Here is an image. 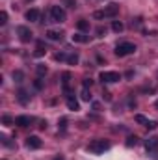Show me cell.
Segmentation results:
<instances>
[{"label":"cell","instance_id":"1","mask_svg":"<svg viewBox=\"0 0 158 160\" xmlns=\"http://www.w3.org/2000/svg\"><path fill=\"white\" fill-rule=\"evenodd\" d=\"M108 149H110V142L108 140H93L89 143V151L95 153V155H101V153H104Z\"/></svg>","mask_w":158,"mask_h":160},{"label":"cell","instance_id":"2","mask_svg":"<svg viewBox=\"0 0 158 160\" xmlns=\"http://www.w3.org/2000/svg\"><path fill=\"white\" fill-rule=\"evenodd\" d=\"M132 52H136V45H134V43L123 41V43H119L117 47H116V56H119V58L128 56V54H132Z\"/></svg>","mask_w":158,"mask_h":160},{"label":"cell","instance_id":"3","mask_svg":"<svg viewBox=\"0 0 158 160\" xmlns=\"http://www.w3.org/2000/svg\"><path fill=\"white\" fill-rule=\"evenodd\" d=\"M48 13H50V22H63L65 17H67L62 6H52Z\"/></svg>","mask_w":158,"mask_h":160},{"label":"cell","instance_id":"4","mask_svg":"<svg viewBox=\"0 0 158 160\" xmlns=\"http://www.w3.org/2000/svg\"><path fill=\"white\" fill-rule=\"evenodd\" d=\"M99 78L102 80V82H106V84H112V82L121 80V75L116 73V71H102V73L99 75Z\"/></svg>","mask_w":158,"mask_h":160},{"label":"cell","instance_id":"5","mask_svg":"<svg viewBox=\"0 0 158 160\" xmlns=\"http://www.w3.org/2000/svg\"><path fill=\"white\" fill-rule=\"evenodd\" d=\"M17 34H19V39L22 41V43H28V41H32V38H34V34H32V30L28 26H19L17 28Z\"/></svg>","mask_w":158,"mask_h":160},{"label":"cell","instance_id":"6","mask_svg":"<svg viewBox=\"0 0 158 160\" xmlns=\"http://www.w3.org/2000/svg\"><path fill=\"white\" fill-rule=\"evenodd\" d=\"M145 149L147 153H158V136H151L145 140Z\"/></svg>","mask_w":158,"mask_h":160},{"label":"cell","instance_id":"7","mask_svg":"<svg viewBox=\"0 0 158 160\" xmlns=\"http://www.w3.org/2000/svg\"><path fill=\"white\" fill-rule=\"evenodd\" d=\"M41 143H43V142H41L39 136H28V138H26V145H28L30 149H39Z\"/></svg>","mask_w":158,"mask_h":160},{"label":"cell","instance_id":"8","mask_svg":"<svg viewBox=\"0 0 158 160\" xmlns=\"http://www.w3.org/2000/svg\"><path fill=\"white\" fill-rule=\"evenodd\" d=\"M117 13H119V6L117 4H114V2L108 4V6L104 8V17H116Z\"/></svg>","mask_w":158,"mask_h":160},{"label":"cell","instance_id":"9","mask_svg":"<svg viewBox=\"0 0 158 160\" xmlns=\"http://www.w3.org/2000/svg\"><path fill=\"white\" fill-rule=\"evenodd\" d=\"M67 108L73 110V112L80 110V102H78V99H77L75 95H67Z\"/></svg>","mask_w":158,"mask_h":160},{"label":"cell","instance_id":"10","mask_svg":"<svg viewBox=\"0 0 158 160\" xmlns=\"http://www.w3.org/2000/svg\"><path fill=\"white\" fill-rule=\"evenodd\" d=\"M39 9H36V8H32V9H28L26 11V21H30V22H36V21H39Z\"/></svg>","mask_w":158,"mask_h":160},{"label":"cell","instance_id":"11","mask_svg":"<svg viewBox=\"0 0 158 160\" xmlns=\"http://www.w3.org/2000/svg\"><path fill=\"white\" fill-rule=\"evenodd\" d=\"M32 118H28V116H19V118H17V119H15V125H17V127H22V128H24V127H28V125H30V123H32Z\"/></svg>","mask_w":158,"mask_h":160},{"label":"cell","instance_id":"12","mask_svg":"<svg viewBox=\"0 0 158 160\" xmlns=\"http://www.w3.org/2000/svg\"><path fill=\"white\" fill-rule=\"evenodd\" d=\"M17 101H19L21 104H28V101H30V95L26 93V89H19V91H17Z\"/></svg>","mask_w":158,"mask_h":160},{"label":"cell","instance_id":"13","mask_svg":"<svg viewBox=\"0 0 158 160\" xmlns=\"http://www.w3.org/2000/svg\"><path fill=\"white\" fill-rule=\"evenodd\" d=\"M47 38L50 41H60L62 39V32H58V30H48V32H47Z\"/></svg>","mask_w":158,"mask_h":160},{"label":"cell","instance_id":"14","mask_svg":"<svg viewBox=\"0 0 158 160\" xmlns=\"http://www.w3.org/2000/svg\"><path fill=\"white\" fill-rule=\"evenodd\" d=\"M62 84H63V91H65V93H69V91H71V89H69V80H71V75H69V73H63V75H62Z\"/></svg>","mask_w":158,"mask_h":160},{"label":"cell","instance_id":"15","mask_svg":"<svg viewBox=\"0 0 158 160\" xmlns=\"http://www.w3.org/2000/svg\"><path fill=\"white\" fill-rule=\"evenodd\" d=\"M77 28H78L80 32H87V30H89V22H87L86 19H80L78 22H77Z\"/></svg>","mask_w":158,"mask_h":160},{"label":"cell","instance_id":"16","mask_svg":"<svg viewBox=\"0 0 158 160\" xmlns=\"http://www.w3.org/2000/svg\"><path fill=\"white\" fill-rule=\"evenodd\" d=\"M87 39H89V38L84 36V34H75V36H73V41H75V43H87Z\"/></svg>","mask_w":158,"mask_h":160},{"label":"cell","instance_id":"17","mask_svg":"<svg viewBox=\"0 0 158 160\" xmlns=\"http://www.w3.org/2000/svg\"><path fill=\"white\" fill-rule=\"evenodd\" d=\"M80 97H82V101H91V93H89V89L87 88H82V93H80Z\"/></svg>","mask_w":158,"mask_h":160},{"label":"cell","instance_id":"18","mask_svg":"<svg viewBox=\"0 0 158 160\" xmlns=\"http://www.w3.org/2000/svg\"><path fill=\"white\" fill-rule=\"evenodd\" d=\"M13 80L21 84V82L24 80V73H22V71H19V69H17V71H13Z\"/></svg>","mask_w":158,"mask_h":160},{"label":"cell","instance_id":"19","mask_svg":"<svg viewBox=\"0 0 158 160\" xmlns=\"http://www.w3.org/2000/svg\"><path fill=\"white\" fill-rule=\"evenodd\" d=\"M123 28H125V26H123V22H121V21H114V22H112V30H114V32H123Z\"/></svg>","mask_w":158,"mask_h":160},{"label":"cell","instance_id":"20","mask_svg":"<svg viewBox=\"0 0 158 160\" xmlns=\"http://www.w3.org/2000/svg\"><path fill=\"white\" fill-rule=\"evenodd\" d=\"M136 143H138V138L136 136H128L126 138V147H134Z\"/></svg>","mask_w":158,"mask_h":160},{"label":"cell","instance_id":"21","mask_svg":"<svg viewBox=\"0 0 158 160\" xmlns=\"http://www.w3.org/2000/svg\"><path fill=\"white\" fill-rule=\"evenodd\" d=\"M134 119H136V123H141V125H147V121H149L145 116H141V114H136Z\"/></svg>","mask_w":158,"mask_h":160},{"label":"cell","instance_id":"22","mask_svg":"<svg viewBox=\"0 0 158 160\" xmlns=\"http://www.w3.org/2000/svg\"><path fill=\"white\" fill-rule=\"evenodd\" d=\"M67 62H69L71 65H77V63H78V54H71V56H67Z\"/></svg>","mask_w":158,"mask_h":160},{"label":"cell","instance_id":"23","mask_svg":"<svg viewBox=\"0 0 158 160\" xmlns=\"http://www.w3.org/2000/svg\"><path fill=\"white\" fill-rule=\"evenodd\" d=\"M6 22H7V13H6V11H0V24L4 26Z\"/></svg>","mask_w":158,"mask_h":160},{"label":"cell","instance_id":"24","mask_svg":"<svg viewBox=\"0 0 158 160\" xmlns=\"http://www.w3.org/2000/svg\"><path fill=\"white\" fill-rule=\"evenodd\" d=\"M149 130H155V128H158V123L156 121H147V125H145Z\"/></svg>","mask_w":158,"mask_h":160},{"label":"cell","instance_id":"25","mask_svg":"<svg viewBox=\"0 0 158 160\" xmlns=\"http://www.w3.org/2000/svg\"><path fill=\"white\" fill-rule=\"evenodd\" d=\"M37 75H39V77L47 75V67H45V65H37Z\"/></svg>","mask_w":158,"mask_h":160},{"label":"cell","instance_id":"26","mask_svg":"<svg viewBox=\"0 0 158 160\" xmlns=\"http://www.w3.org/2000/svg\"><path fill=\"white\" fill-rule=\"evenodd\" d=\"M2 123H4V125H6V127H9V125H11V123H13V119H11V118H9V116H4V118H2Z\"/></svg>","mask_w":158,"mask_h":160},{"label":"cell","instance_id":"27","mask_svg":"<svg viewBox=\"0 0 158 160\" xmlns=\"http://www.w3.org/2000/svg\"><path fill=\"white\" fill-rule=\"evenodd\" d=\"M91 84H93V80H91V78H84V82H82V86H84V88H91Z\"/></svg>","mask_w":158,"mask_h":160},{"label":"cell","instance_id":"28","mask_svg":"<svg viewBox=\"0 0 158 160\" xmlns=\"http://www.w3.org/2000/svg\"><path fill=\"white\" fill-rule=\"evenodd\" d=\"M56 60H58V62H63V60H67V56H65L63 52H58V54H56Z\"/></svg>","mask_w":158,"mask_h":160},{"label":"cell","instance_id":"29","mask_svg":"<svg viewBox=\"0 0 158 160\" xmlns=\"http://www.w3.org/2000/svg\"><path fill=\"white\" fill-rule=\"evenodd\" d=\"M93 17H95V19H104V11H95Z\"/></svg>","mask_w":158,"mask_h":160},{"label":"cell","instance_id":"30","mask_svg":"<svg viewBox=\"0 0 158 160\" xmlns=\"http://www.w3.org/2000/svg\"><path fill=\"white\" fill-rule=\"evenodd\" d=\"M65 127H67V119H65V118H62V121H60V128H62V130H65Z\"/></svg>","mask_w":158,"mask_h":160},{"label":"cell","instance_id":"31","mask_svg":"<svg viewBox=\"0 0 158 160\" xmlns=\"http://www.w3.org/2000/svg\"><path fill=\"white\" fill-rule=\"evenodd\" d=\"M34 86H36V89H41V88H43V82H41V78L36 80V82H34Z\"/></svg>","mask_w":158,"mask_h":160},{"label":"cell","instance_id":"32","mask_svg":"<svg viewBox=\"0 0 158 160\" xmlns=\"http://www.w3.org/2000/svg\"><path fill=\"white\" fill-rule=\"evenodd\" d=\"M97 34H99V36H102V34H104V28H102V26H101V28H97Z\"/></svg>","mask_w":158,"mask_h":160},{"label":"cell","instance_id":"33","mask_svg":"<svg viewBox=\"0 0 158 160\" xmlns=\"http://www.w3.org/2000/svg\"><path fill=\"white\" fill-rule=\"evenodd\" d=\"M52 160H65L63 157H56V158H52Z\"/></svg>","mask_w":158,"mask_h":160},{"label":"cell","instance_id":"34","mask_svg":"<svg viewBox=\"0 0 158 160\" xmlns=\"http://www.w3.org/2000/svg\"><path fill=\"white\" fill-rule=\"evenodd\" d=\"M155 106H156V108H158V101H156V102H155Z\"/></svg>","mask_w":158,"mask_h":160}]
</instances>
